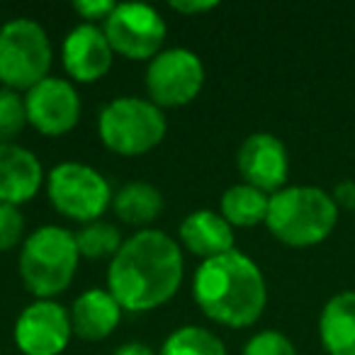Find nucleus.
Returning <instances> with one entry per match:
<instances>
[{
    "label": "nucleus",
    "instance_id": "21",
    "mask_svg": "<svg viewBox=\"0 0 355 355\" xmlns=\"http://www.w3.org/2000/svg\"><path fill=\"white\" fill-rule=\"evenodd\" d=\"M122 236L119 229L107 222H90L83 224L80 232H76V246H78L80 258L88 261H100V258H114L122 248Z\"/></svg>",
    "mask_w": 355,
    "mask_h": 355
},
{
    "label": "nucleus",
    "instance_id": "27",
    "mask_svg": "<svg viewBox=\"0 0 355 355\" xmlns=\"http://www.w3.org/2000/svg\"><path fill=\"white\" fill-rule=\"evenodd\" d=\"M171 8L175 12H185V15H200V12L214 10L217 3H212V0H207V3H171Z\"/></svg>",
    "mask_w": 355,
    "mask_h": 355
},
{
    "label": "nucleus",
    "instance_id": "4",
    "mask_svg": "<svg viewBox=\"0 0 355 355\" xmlns=\"http://www.w3.org/2000/svg\"><path fill=\"white\" fill-rule=\"evenodd\" d=\"M80 253L76 234L64 227H46L32 232L22 243L20 275L25 287L37 300H51L71 285Z\"/></svg>",
    "mask_w": 355,
    "mask_h": 355
},
{
    "label": "nucleus",
    "instance_id": "1",
    "mask_svg": "<svg viewBox=\"0 0 355 355\" xmlns=\"http://www.w3.org/2000/svg\"><path fill=\"white\" fill-rule=\"evenodd\" d=\"M183 270L180 246L168 234L141 229L110 261L107 292L124 311H151L175 297Z\"/></svg>",
    "mask_w": 355,
    "mask_h": 355
},
{
    "label": "nucleus",
    "instance_id": "11",
    "mask_svg": "<svg viewBox=\"0 0 355 355\" xmlns=\"http://www.w3.org/2000/svg\"><path fill=\"white\" fill-rule=\"evenodd\" d=\"M27 122L46 137L69 134L80 119V95L66 78L49 76L25 95Z\"/></svg>",
    "mask_w": 355,
    "mask_h": 355
},
{
    "label": "nucleus",
    "instance_id": "17",
    "mask_svg": "<svg viewBox=\"0 0 355 355\" xmlns=\"http://www.w3.org/2000/svg\"><path fill=\"white\" fill-rule=\"evenodd\" d=\"M319 338L329 355H355V290L338 292L324 304Z\"/></svg>",
    "mask_w": 355,
    "mask_h": 355
},
{
    "label": "nucleus",
    "instance_id": "18",
    "mask_svg": "<svg viewBox=\"0 0 355 355\" xmlns=\"http://www.w3.org/2000/svg\"><path fill=\"white\" fill-rule=\"evenodd\" d=\"M112 207L124 224L146 227L163 212V195L148 183H129L117 190L112 198Z\"/></svg>",
    "mask_w": 355,
    "mask_h": 355
},
{
    "label": "nucleus",
    "instance_id": "15",
    "mask_svg": "<svg viewBox=\"0 0 355 355\" xmlns=\"http://www.w3.org/2000/svg\"><path fill=\"white\" fill-rule=\"evenodd\" d=\"M180 239L193 256L209 261L234 251V227L212 209H195L180 222Z\"/></svg>",
    "mask_w": 355,
    "mask_h": 355
},
{
    "label": "nucleus",
    "instance_id": "3",
    "mask_svg": "<svg viewBox=\"0 0 355 355\" xmlns=\"http://www.w3.org/2000/svg\"><path fill=\"white\" fill-rule=\"evenodd\" d=\"M338 222V207L326 190L314 185H290L270 195L266 227L277 241L295 248L326 241Z\"/></svg>",
    "mask_w": 355,
    "mask_h": 355
},
{
    "label": "nucleus",
    "instance_id": "2",
    "mask_svg": "<svg viewBox=\"0 0 355 355\" xmlns=\"http://www.w3.org/2000/svg\"><path fill=\"white\" fill-rule=\"evenodd\" d=\"M193 295L212 321L232 329H246L261 319L268 287L261 268L241 251L202 261L195 272Z\"/></svg>",
    "mask_w": 355,
    "mask_h": 355
},
{
    "label": "nucleus",
    "instance_id": "6",
    "mask_svg": "<svg viewBox=\"0 0 355 355\" xmlns=\"http://www.w3.org/2000/svg\"><path fill=\"white\" fill-rule=\"evenodd\" d=\"M51 69V42L35 20H10L0 27V80L10 90H30Z\"/></svg>",
    "mask_w": 355,
    "mask_h": 355
},
{
    "label": "nucleus",
    "instance_id": "25",
    "mask_svg": "<svg viewBox=\"0 0 355 355\" xmlns=\"http://www.w3.org/2000/svg\"><path fill=\"white\" fill-rule=\"evenodd\" d=\"M73 10L83 17L88 25H95V20H107L110 12L114 10V3L110 0H76Z\"/></svg>",
    "mask_w": 355,
    "mask_h": 355
},
{
    "label": "nucleus",
    "instance_id": "19",
    "mask_svg": "<svg viewBox=\"0 0 355 355\" xmlns=\"http://www.w3.org/2000/svg\"><path fill=\"white\" fill-rule=\"evenodd\" d=\"M268 207H270V195L263 190L253 188V185L239 183L232 185L227 193L222 195V217L227 219L232 227H256V224H266Z\"/></svg>",
    "mask_w": 355,
    "mask_h": 355
},
{
    "label": "nucleus",
    "instance_id": "22",
    "mask_svg": "<svg viewBox=\"0 0 355 355\" xmlns=\"http://www.w3.org/2000/svg\"><path fill=\"white\" fill-rule=\"evenodd\" d=\"M27 107L25 98H20L17 90H0V144H12V139L25 129Z\"/></svg>",
    "mask_w": 355,
    "mask_h": 355
},
{
    "label": "nucleus",
    "instance_id": "12",
    "mask_svg": "<svg viewBox=\"0 0 355 355\" xmlns=\"http://www.w3.org/2000/svg\"><path fill=\"white\" fill-rule=\"evenodd\" d=\"M236 166L243 183L263 190L266 195H275L285 188L290 173L287 148L275 134L256 132L243 139L239 148Z\"/></svg>",
    "mask_w": 355,
    "mask_h": 355
},
{
    "label": "nucleus",
    "instance_id": "20",
    "mask_svg": "<svg viewBox=\"0 0 355 355\" xmlns=\"http://www.w3.org/2000/svg\"><path fill=\"white\" fill-rule=\"evenodd\" d=\"M161 355H227V348L212 331L202 326H183L163 340Z\"/></svg>",
    "mask_w": 355,
    "mask_h": 355
},
{
    "label": "nucleus",
    "instance_id": "8",
    "mask_svg": "<svg viewBox=\"0 0 355 355\" xmlns=\"http://www.w3.org/2000/svg\"><path fill=\"white\" fill-rule=\"evenodd\" d=\"M205 85V66L200 56L183 46L166 49L151 59L146 69L148 98L158 107H183L200 95Z\"/></svg>",
    "mask_w": 355,
    "mask_h": 355
},
{
    "label": "nucleus",
    "instance_id": "26",
    "mask_svg": "<svg viewBox=\"0 0 355 355\" xmlns=\"http://www.w3.org/2000/svg\"><path fill=\"white\" fill-rule=\"evenodd\" d=\"M334 202L336 207L343 209H353L355 212V180H340L338 185L334 188Z\"/></svg>",
    "mask_w": 355,
    "mask_h": 355
},
{
    "label": "nucleus",
    "instance_id": "9",
    "mask_svg": "<svg viewBox=\"0 0 355 355\" xmlns=\"http://www.w3.org/2000/svg\"><path fill=\"white\" fill-rule=\"evenodd\" d=\"M103 32L114 54L144 61L161 54V44L166 40V22L151 6L119 3L103 22Z\"/></svg>",
    "mask_w": 355,
    "mask_h": 355
},
{
    "label": "nucleus",
    "instance_id": "5",
    "mask_svg": "<svg viewBox=\"0 0 355 355\" xmlns=\"http://www.w3.org/2000/svg\"><path fill=\"white\" fill-rule=\"evenodd\" d=\"M166 117L158 105L144 98H117L100 112L98 134L110 151L119 156H141L166 137Z\"/></svg>",
    "mask_w": 355,
    "mask_h": 355
},
{
    "label": "nucleus",
    "instance_id": "24",
    "mask_svg": "<svg viewBox=\"0 0 355 355\" xmlns=\"http://www.w3.org/2000/svg\"><path fill=\"white\" fill-rule=\"evenodd\" d=\"M25 234V217L20 214V207L0 202V251H10L22 241Z\"/></svg>",
    "mask_w": 355,
    "mask_h": 355
},
{
    "label": "nucleus",
    "instance_id": "7",
    "mask_svg": "<svg viewBox=\"0 0 355 355\" xmlns=\"http://www.w3.org/2000/svg\"><path fill=\"white\" fill-rule=\"evenodd\" d=\"M46 195L64 217L80 224L100 222L114 198L103 173L73 161L51 168L46 175Z\"/></svg>",
    "mask_w": 355,
    "mask_h": 355
},
{
    "label": "nucleus",
    "instance_id": "29",
    "mask_svg": "<svg viewBox=\"0 0 355 355\" xmlns=\"http://www.w3.org/2000/svg\"><path fill=\"white\" fill-rule=\"evenodd\" d=\"M0 85H3V80H0ZM0 90H3V88H0Z\"/></svg>",
    "mask_w": 355,
    "mask_h": 355
},
{
    "label": "nucleus",
    "instance_id": "13",
    "mask_svg": "<svg viewBox=\"0 0 355 355\" xmlns=\"http://www.w3.org/2000/svg\"><path fill=\"white\" fill-rule=\"evenodd\" d=\"M61 59L71 78L78 83H93L112 69L114 51L100 27L83 22L76 30H71L64 40Z\"/></svg>",
    "mask_w": 355,
    "mask_h": 355
},
{
    "label": "nucleus",
    "instance_id": "28",
    "mask_svg": "<svg viewBox=\"0 0 355 355\" xmlns=\"http://www.w3.org/2000/svg\"><path fill=\"white\" fill-rule=\"evenodd\" d=\"M114 355H153V350L148 348L146 343H139V340H134V343L119 345V348L114 350Z\"/></svg>",
    "mask_w": 355,
    "mask_h": 355
},
{
    "label": "nucleus",
    "instance_id": "14",
    "mask_svg": "<svg viewBox=\"0 0 355 355\" xmlns=\"http://www.w3.org/2000/svg\"><path fill=\"white\" fill-rule=\"evenodd\" d=\"M44 183L42 163L20 144H0V202L15 205L32 200Z\"/></svg>",
    "mask_w": 355,
    "mask_h": 355
},
{
    "label": "nucleus",
    "instance_id": "16",
    "mask_svg": "<svg viewBox=\"0 0 355 355\" xmlns=\"http://www.w3.org/2000/svg\"><path fill=\"white\" fill-rule=\"evenodd\" d=\"M122 306L107 290H85L71 306L73 334L83 340H103L122 321Z\"/></svg>",
    "mask_w": 355,
    "mask_h": 355
},
{
    "label": "nucleus",
    "instance_id": "10",
    "mask_svg": "<svg viewBox=\"0 0 355 355\" xmlns=\"http://www.w3.org/2000/svg\"><path fill=\"white\" fill-rule=\"evenodd\" d=\"M71 336V311L54 300L32 302L15 321V343L25 355H61Z\"/></svg>",
    "mask_w": 355,
    "mask_h": 355
},
{
    "label": "nucleus",
    "instance_id": "23",
    "mask_svg": "<svg viewBox=\"0 0 355 355\" xmlns=\"http://www.w3.org/2000/svg\"><path fill=\"white\" fill-rule=\"evenodd\" d=\"M241 355H297V350L285 334L270 329L251 336V340L243 345Z\"/></svg>",
    "mask_w": 355,
    "mask_h": 355
}]
</instances>
